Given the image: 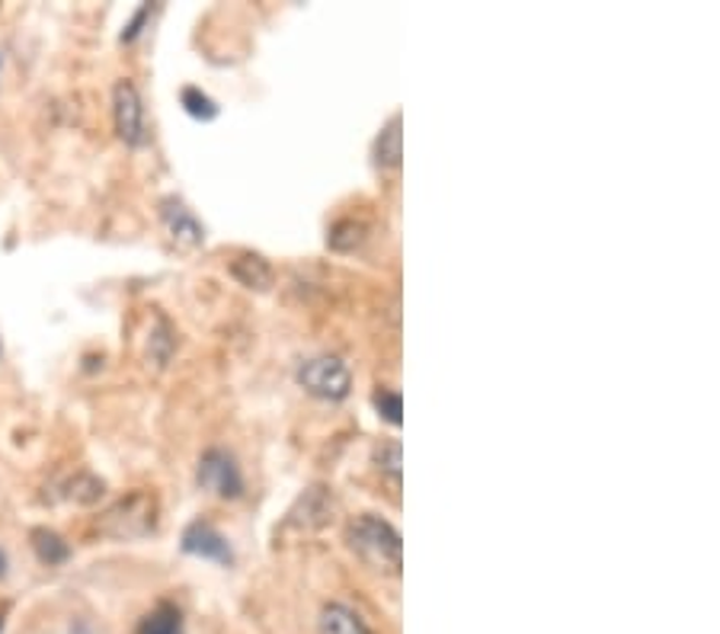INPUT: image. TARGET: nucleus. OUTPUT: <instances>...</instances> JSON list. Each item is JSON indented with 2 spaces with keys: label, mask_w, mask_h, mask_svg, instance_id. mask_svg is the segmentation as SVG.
<instances>
[{
  "label": "nucleus",
  "mask_w": 720,
  "mask_h": 634,
  "mask_svg": "<svg viewBox=\"0 0 720 634\" xmlns=\"http://www.w3.org/2000/svg\"><path fill=\"white\" fill-rule=\"evenodd\" d=\"M154 523H157V503L151 493H129L122 497L119 503H112L96 529L103 536L119 538V541H132V538H144L147 533H154Z\"/></svg>",
  "instance_id": "nucleus-2"
},
{
  "label": "nucleus",
  "mask_w": 720,
  "mask_h": 634,
  "mask_svg": "<svg viewBox=\"0 0 720 634\" xmlns=\"http://www.w3.org/2000/svg\"><path fill=\"white\" fill-rule=\"evenodd\" d=\"M7 567H10V561H7V551L0 548V581L7 577Z\"/></svg>",
  "instance_id": "nucleus-20"
},
{
  "label": "nucleus",
  "mask_w": 720,
  "mask_h": 634,
  "mask_svg": "<svg viewBox=\"0 0 720 634\" xmlns=\"http://www.w3.org/2000/svg\"><path fill=\"white\" fill-rule=\"evenodd\" d=\"M180 548L192 554V558H202V561H215V564H231L235 561V551L228 545V538L221 536L212 523L205 519H195L183 529L180 538Z\"/></svg>",
  "instance_id": "nucleus-7"
},
{
  "label": "nucleus",
  "mask_w": 720,
  "mask_h": 634,
  "mask_svg": "<svg viewBox=\"0 0 720 634\" xmlns=\"http://www.w3.org/2000/svg\"><path fill=\"white\" fill-rule=\"evenodd\" d=\"M103 490H106V485H103L99 478H94L91 471H81V475L71 481L68 497H71V500H77V503H84V506H91V503H96V500L103 497Z\"/></svg>",
  "instance_id": "nucleus-17"
},
{
  "label": "nucleus",
  "mask_w": 720,
  "mask_h": 634,
  "mask_svg": "<svg viewBox=\"0 0 720 634\" xmlns=\"http://www.w3.org/2000/svg\"><path fill=\"white\" fill-rule=\"evenodd\" d=\"M29 541H33L36 558H39L43 564H48V567H61V564H68V558H71V545L58 536V533H51V529H33Z\"/></svg>",
  "instance_id": "nucleus-13"
},
{
  "label": "nucleus",
  "mask_w": 720,
  "mask_h": 634,
  "mask_svg": "<svg viewBox=\"0 0 720 634\" xmlns=\"http://www.w3.org/2000/svg\"><path fill=\"white\" fill-rule=\"evenodd\" d=\"M298 385L308 391L311 397L321 400H346L352 391V372L339 356H314L301 362L298 369Z\"/></svg>",
  "instance_id": "nucleus-4"
},
{
  "label": "nucleus",
  "mask_w": 720,
  "mask_h": 634,
  "mask_svg": "<svg viewBox=\"0 0 720 634\" xmlns=\"http://www.w3.org/2000/svg\"><path fill=\"white\" fill-rule=\"evenodd\" d=\"M135 634H187V625H183V612L173 606V602H157L142 622Z\"/></svg>",
  "instance_id": "nucleus-12"
},
{
  "label": "nucleus",
  "mask_w": 720,
  "mask_h": 634,
  "mask_svg": "<svg viewBox=\"0 0 720 634\" xmlns=\"http://www.w3.org/2000/svg\"><path fill=\"white\" fill-rule=\"evenodd\" d=\"M375 465H379L382 475H387L391 488L400 490V442L384 440L382 445L375 448Z\"/></svg>",
  "instance_id": "nucleus-15"
},
{
  "label": "nucleus",
  "mask_w": 720,
  "mask_h": 634,
  "mask_svg": "<svg viewBox=\"0 0 720 634\" xmlns=\"http://www.w3.org/2000/svg\"><path fill=\"white\" fill-rule=\"evenodd\" d=\"M0 632H3V619H0Z\"/></svg>",
  "instance_id": "nucleus-22"
},
{
  "label": "nucleus",
  "mask_w": 720,
  "mask_h": 634,
  "mask_svg": "<svg viewBox=\"0 0 720 634\" xmlns=\"http://www.w3.org/2000/svg\"><path fill=\"white\" fill-rule=\"evenodd\" d=\"M362 225L359 222H352V218H343V222H336L334 228H331V238H327V244L334 247V250H352V247L362 241Z\"/></svg>",
  "instance_id": "nucleus-18"
},
{
  "label": "nucleus",
  "mask_w": 720,
  "mask_h": 634,
  "mask_svg": "<svg viewBox=\"0 0 720 634\" xmlns=\"http://www.w3.org/2000/svg\"><path fill=\"white\" fill-rule=\"evenodd\" d=\"M112 125L119 142L129 147L147 145V122H144V99L135 87V81H119L112 87Z\"/></svg>",
  "instance_id": "nucleus-5"
},
{
  "label": "nucleus",
  "mask_w": 720,
  "mask_h": 634,
  "mask_svg": "<svg viewBox=\"0 0 720 634\" xmlns=\"http://www.w3.org/2000/svg\"><path fill=\"white\" fill-rule=\"evenodd\" d=\"M160 222H164L167 235L173 238V244L177 247L195 250V247L205 244V228H202V222L192 215V208L183 199L164 195V199H160Z\"/></svg>",
  "instance_id": "nucleus-6"
},
{
  "label": "nucleus",
  "mask_w": 720,
  "mask_h": 634,
  "mask_svg": "<svg viewBox=\"0 0 720 634\" xmlns=\"http://www.w3.org/2000/svg\"><path fill=\"white\" fill-rule=\"evenodd\" d=\"M228 270H231V276L238 279L240 286L250 289V292H269L273 283H276L273 263L266 256H260V253H238Z\"/></svg>",
  "instance_id": "nucleus-9"
},
{
  "label": "nucleus",
  "mask_w": 720,
  "mask_h": 634,
  "mask_svg": "<svg viewBox=\"0 0 720 634\" xmlns=\"http://www.w3.org/2000/svg\"><path fill=\"white\" fill-rule=\"evenodd\" d=\"M317 632L321 634H372L369 622L346 602H327L321 609L317 619Z\"/></svg>",
  "instance_id": "nucleus-10"
},
{
  "label": "nucleus",
  "mask_w": 720,
  "mask_h": 634,
  "mask_svg": "<svg viewBox=\"0 0 720 634\" xmlns=\"http://www.w3.org/2000/svg\"><path fill=\"white\" fill-rule=\"evenodd\" d=\"M372 404H375V410H379V417H382L384 423H391V427L404 423V397H400V391L379 388L372 394Z\"/></svg>",
  "instance_id": "nucleus-16"
},
{
  "label": "nucleus",
  "mask_w": 720,
  "mask_h": 634,
  "mask_svg": "<svg viewBox=\"0 0 720 634\" xmlns=\"http://www.w3.org/2000/svg\"><path fill=\"white\" fill-rule=\"evenodd\" d=\"M0 64H3V51H0Z\"/></svg>",
  "instance_id": "nucleus-21"
},
{
  "label": "nucleus",
  "mask_w": 720,
  "mask_h": 634,
  "mask_svg": "<svg viewBox=\"0 0 720 634\" xmlns=\"http://www.w3.org/2000/svg\"><path fill=\"white\" fill-rule=\"evenodd\" d=\"M372 157H375V167H382V170H397L400 167V157H404L400 112H394L382 125V132L375 139V147H372Z\"/></svg>",
  "instance_id": "nucleus-11"
},
{
  "label": "nucleus",
  "mask_w": 720,
  "mask_h": 634,
  "mask_svg": "<svg viewBox=\"0 0 720 634\" xmlns=\"http://www.w3.org/2000/svg\"><path fill=\"white\" fill-rule=\"evenodd\" d=\"M331 516H334V493L324 485H314V488L304 490L298 497V503L291 506L288 526H298V529L311 533V529H324L331 523Z\"/></svg>",
  "instance_id": "nucleus-8"
},
{
  "label": "nucleus",
  "mask_w": 720,
  "mask_h": 634,
  "mask_svg": "<svg viewBox=\"0 0 720 634\" xmlns=\"http://www.w3.org/2000/svg\"><path fill=\"white\" fill-rule=\"evenodd\" d=\"M180 106L190 112L192 119H199V122H212V119H218V103L208 97L205 91H199V87H183L180 91Z\"/></svg>",
  "instance_id": "nucleus-14"
},
{
  "label": "nucleus",
  "mask_w": 720,
  "mask_h": 634,
  "mask_svg": "<svg viewBox=\"0 0 720 634\" xmlns=\"http://www.w3.org/2000/svg\"><path fill=\"white\" fill-rule=\"evenodd\" d=\"M346 545L379 574L397 577L404 567V538L375 513H362L346 526Z\"/></svg>",
  "instance_id": "nucleus-1"
},
{
  "label": "nucleus",
  "mask_w": 720,
  "mask_h": 634,
  "mask_svg": "<svg viewBox=\"0 0 720 634\" xmlns=\"http://www.w3.org/2000/svg\"><path fill=\"white\" fill-rule=\"evenodd\" d=\"M195 481H199V488L208 490L218 500H240L247 493V478H243L238 458L228 448H218V445L202 452Z\"/></svg>",
  "instance_id": "nucleus-3"
},
{
  "label": "nucleus",
  "mask_w": 720,
  "mask_h": 634,
  "mask_svg": "<svg viewBox=\"0 0 720 634\" xmlns=\"http://www.w3.org/2000/svg\"><path fill=\"white\" fill-rule=\"evenodd\" d=\"M147 16H151V3H144V7H139L135 10V16H132V23L122 29V43H135L139 36H142L144 23H147Z\"/></svg>",
  "instance_id": "nucleus-19"
}]
</instances>
